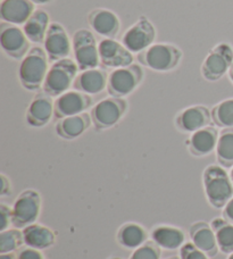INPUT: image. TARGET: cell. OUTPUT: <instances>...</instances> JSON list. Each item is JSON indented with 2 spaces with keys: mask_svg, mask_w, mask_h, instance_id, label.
Here are the masks:
<instances>
[{
  "mask_svg": "<svg viewBox=\"0 0 233 259\" xmlns=\"http://www.w3.org/2000/svg\"><path fill=\"white\" fill-rule=\"evenodd\" d=\"M233 64V47L229 42H220L209 50L200 67L206 81L216 82L226 75Z\"/></svg>",
  "mask_w": 233,
  "mask_h": 259,
  "instance_id": "9c48e42d",
  "label": "cell"
},
{
  "mask_svg": "<svg viewBox=\"0 0 233 259\" xmlns=\"http://www.w3.org/2000/svg\"><path fill=\"white\" fill-rule=\"evenodd\" d=\"M150 239L164 250H180L185 243V233L178 226L158 224L151 229Z\"/></svg>",
  "mask_w": 233,
  "mask_h": 259,
  "instance_id": "44dd1931",
  "label": "cell"
},
{
  "mask_svg": "<svg viewBox=\"0 0 233 259\" xmlns=\"http://www.w3.org/2000/svg\"><path fill=\"white\" fill-rule=\"evenodd\" d=\"M107 81H108V74L104 69L99 67L86 69L79 72L73 88L74 90L93 96L107 89Z\"/></svg>",
  "mask_w": 233,
  "mask_h": 259,
  "instance_id": "7402d4cb",
  "label": "cell"
},
{
  "mask_svg": "<svg viewBox=\"0 0 233 259\" xmlns=\"http://www.w3.org/2000/svg\"><path fill=\"white\" fill-rule=\"evenodd\" d=\"M149 233L143 225L136 222H128L120 226L116 233V241L128 250H136L148 241Z\"/></svg>",
  "mask_w": 233,
  "mask_h": 259,
  "instance_id": "cb8c5ba5",
  "label": "cell"
},
{
  "mask_svg": "<svg viewBox=\"0 0 233 259\" xmlns=\"http://www.w3.org/2000/svg\"><path fill=\"white\" fill-rule=\"evenodd\" d=\"M181 259H209L206 253L200 250L192 242H185L180 249Z\"/></svg>",
  "mask_w": 233,
  "mask_h": 259,
  "instance_id": "1f68e13d",
  "label": "cell"
},
{
  "mask_svg": "<svg viewBox=\"0 0 233 259\" xmlns=\"http://www.w3.org/2000/svg\"><path fill=\"white\" fill-rule=\"evenodd\" d=\"M183 53L178 46L167 42H155L137 55L141 66L158 73H169L179 67Z\"/></svg>",
  "mask_w": 233,
  "mask_h": 259,
  "instance_id": "3957f363",
  "label": "cell"
},
{
  "mask_svg": "<svg viewBox=\"0 0 233 259\" xmlns=\"http://www.w3.org/2000/svg\"><path fill=\"white\" fill-rule=\"evenodd\" d=\"M44 49L50 63L68 58L73 52L72 38L58 22H51L44 41Z\"/></svg>",
  "mask_w": 233,
  "mask_h": 259,
  "instance_id": "7c38bea8",
  "label": "cell"
},
{
  "mask_svg": "<svg viewBox=\"0 0 233 259\" xmlns=\"http://www.w3.org/2000/svg\"><path fill=\"white\" fill-rule=\"evenodd\" d=\"M11 225H13L12 207L6 203H0V232L8 230Z\"/></svg>",
  "mask_w": 233,
  "mask_h": 259,
  "instance_id": "d6a6232c",
  "label": "cell"
},
{
  "mask_svg": "<svg viewBox=\"0 0 233 259\" xmlns=\"http://www.w3.org/2000/svg\"><path fill=\"white\" fill-rule=\"evenodd\" d=\"M226 259H233V252L229 253V256H227V258H226Z\"/></svg>",
  "mask_w": 233,
  "mask_h": 259,
  "instance_id": "b9f144b4",
  "label": "cell"
},
{
  "mask_svg": "<svg viewBox=\"0 0 233 259\" xmlns=\"http://www.w3.org/2000/svg\"><path fill=\"white\" fill-rule=\"evenodd\" d=\"M24 243L20 229H8L0 232V253L15 252Z\"/></svg>",
  "mask_w": 233,
  "mask_h": 259,
  "instance_id": "f546056e",
  "label": "cell"
},
{
  "mask_svg": "<svg viewBox=\"0 0 233 259\" xmlns=\"http://www.w3.org/2000/svg\"><path fill=\"white\" fill-rule=\"evenodd\" d=\"M203 187L207 201L214 208H223L233 197L230 173L218 164L208 165L204 169Z\"/></svg>",
  "mask_w": 233,
  "mask_h": 259,
  "instance_id": "7a4b0ae2",
  "label": "cell"
},
{
  "mask_svg": "<svg viewBox=\"0 0 233 259\" xmlns=\"http://www.w3.org/2000/svg\"><path fill=\"white\" fill-rule=\"evenodd\" d=\"M88 24L102 39H115L121 30L120 17L106 8H96L88 14Z\"/></svg>",
  "mask_w": 233,
  "mask_h": 259,
  "instance_id": "2e32d148",
  "label": "cell"
},
{
  "mask_svg": "<svg viewBox=\"0 0 233 259\" xmlns=\"http://www.w3.org/2000/svg\"><path fill=\"white\" fill-rule=\"evenodd\" d=\"M43 209V199L40 193L27 189L22 191L12 206L13 226L16 229H25L26 226L36 223Z\"/></svg>",
  "mask_w": 233,
  "mask_h": 259,
  "instance_id": "8992f818",
  "label": "cell"
},
{
  "mask_svg": "<svg viewBox=\"0 0 233 259\" xmlns=\"http://www.w3.org/2000/svg\"><path fill=\"white\" fill-rule=\"evenodd\" d=\"M50 24L49 14L44 9H35L29 21L23 25V31H24L31 44L40 45L44 44Z\"/></svg>",
  "mask_w": 233,
  "mask_h": 259,
  "instance_id": "484cf974",
  "label": "cell"
},
{
  "mask_svg": "<svg viewBox=\"0 0 233 259\" xmlns=\"http://www.w3.org/2000/svg\"><path fill=\"white\" fill-rule=\"evenodd\" d=\"M212 119L216 126L233 127V98L220 101L212 108Z\"/></svg>",
  "mask_w": 233,
  "mask_h": 259,
  "instance_id": "f1b7e54d",
  "label": "cell"
},
{
  "mask_svg": "<svg viewBox=\"0 0 233 259\" xmlns=\"http://www.w3.org/2000/svg\"><path fill=\"white\" fill-rule=\"evenodd\" d=\"M144 77L143 68L140 64L115 68L108 74L107 92L111 97L125 98L132 95L141 84Z\"/></svg>",
  "mask_w": 233,
  "mask_h": 259,
  "instance_id": "5b68a950",
  "label": "cell"
},
{
  "mask_svg": "<svg viewBox=\"0 0 233 259\" xmlns=\"http://www.w3.org/2000/svg\"><path fill=\"white\" fill-rule=\"evenodd\" d=\"M156 36L157 31L152 22L146 16H140L139 20L124 32L121 42L132 54L139 55L155 44Z\"/></svg>",
  "mask_w": 233,
  "mask_h": 259,
  "instance_id": "30bf717a",
  "label": "cell"
},
{
  "mask_svg": "<svg viewBox=\"0 0 233 259\" xmlns=\"http://www.w3.org/2000/svg\"><path fill=\"white\" fill-rule=\"evenodd\" d=\"M55 117V100L53 97L40 92L27 106L25 121L32 127H44Z\"/></svg>",
  "mask_w": 233,
  "mask_h": 259,
  "instance_id": "e0dca14e",
  "label": "cell"
},
{
  "mask_svg": "<svg viewBox=\"0 0 233 259\" xmlns=\"http://www.w3.org/2000/svg\"><path fill=\"white\" fill-rule=\"evenodd\" d=\"M230 178H231V180H232V182H233V166L231 167V169H230Z\"/></svg>",
  "mask_w": 233,
  "mask_h": 259,
  "instance_id": "ab89813d",
  "label": "cell"
},
{
  "mask_svg": "<svg viewBox=\"0 0 233 259\" xmlns=\"http://www.w3.org/2000/svg\"><path fill=\"white\" fill-rule=\"evenodd\" d=\"M30 40L23 27L2 22L0 24V47L4 54L12 59H22L30 52Z\"/></svg>",
  "mask_w": 233,
  "mask_h": 259,
  "instance_id": "8fae6325",
  "label": "cell"
},
{
  "mask_svg": "<svg viewBox=\"0 0 233 259\" xmlns=\"http://www.w3.org/2000/svg\"><path fill=\"white\" fill-rule=\"evenodd\" d=\"M212 112L205 105L189 106L176 114L174 125L182 133H193L211 125Z\"/></svg>",
  "mask_w": 233,
  "mask_h": 259,
  "instance_id": "4fadbf2b",
  "label": "cell"
},
{
  "mask_svg": "<svg viewBox=\"0 0 233 259\" xmlns=\"http://www.w3.org/2000/svg\"><path fill=\"white\" fill-rule=\"evenodd\" d=\"M162 249L150 240L133 250L129 259H161Z\"/></svg>",
  "mask_w": 233,
  "mask_h": 259,
  "instance_id": "4dcf8cb0",
  "label": "cell"
},
{
  "mask_svg": "<svg viewBox=\"0 0 233 259\" xmlns=\"http://www.w3.org/2000/svg\"><path fill=\"white\" fill-rule=\"evenodd\" d=\"M92 105V96L77 90H68L55 98V117L62 119L64 117L73 116V115L86 113L88 109L93 107Z\"/></svg>",
  "mask_w": 233,
  "mask_h": 259,
  "instance_id": "5bb4252c",
  "label": "cell"
},
{
  "mask_svg": "<svg viewBox=\"0 0 233 259\" xmlns=\"http://www.w3.org/2000/svg\"><path fill=\"white\" fill-rule=\"evenodd\" d=\"M227 76H229V80L231 81V83L233 84V64H232V66L230 67L229 72H227Z\"/></svg>",
  "mask_w": 233,
  "mask_h": 259,
  "instance_id": "f35d334b",
  "label": "cell"
},
{
  "mask_svg": "<svg viewBox=\"0 0 233 259\" xmlns=\"http://www.w3.org/2000/svg\"><path fill=\"white\" fill-rule=\"evenodd\" d=\"M30 2H32L34 5H46L53 2V0H30Z\"/></svg>",
  "mask_w": 233,
  "mask_h": 259,
  "instance_id": "74e56055",
  "label": "cell"
},
{
  "mask_svg": "<svg viewBox=\"0 0 233 259\" xmlns=\"http://www.w3.org/2000/svg\"><path fill=\"white\" fill-rule=\"evenodd\" d=\"M35 12V5L30 0H3L0 18L9 24L23 26Z\"/></svg>",
  "mask_w": 233,
  "mask_h": 259,
  "instance_id": "d6986e66",
  "label": "cell"
},
{
  "mask_svg": "<svg viewBox=\"0 0 233 259\" xmlns=\"http://www.w3.org/2000/svg\"><path fill=\"white\" fill-rule=\"evenodd\" d=\"M128 109L129 104L124 98L110 96L102 99L91 108L92 125L97 131L114 127L124 117Z\"/></svg>",
  "mask_w": 233,
  "mask_h": 259,
  "instance_id": "52a82bcc",
  "label": "cell"
},
{
  "mask_svg": "<svg viewBox=\"0 0 233 259\" xmlns=\"http://www.w3.org/2000/svg\"><path fill=\"white\" fill-rule=\"evenodd\" d=\"M49 63L44 48L39 46L31 48L18 65L17 76L22 87L29 91L41 89L50 67Z\"/></svg>",
  "mask_w": 233,
  "mask_h": 259,
  "instance_id": "6da1fadb",
  "label": "cell"
},
{
  "mask_svg": "<svg viewBox=\"0 0 233 259\" xmlns=\"http://www.w3.org/2000/svg\"><path fill=\"white\" fill-rule=\"evenodd\" d=\"M91 115L86 112L59 119L55 130L59 138L65 140H74V139L80 138L91 126Z\"/></svg>",
  "mask_w": 233,
  "mask_h": 259,
  "instance_id": "603a6c76",
  "label": "cell"
},
{
  "mask_svg": "<svg viewBox=\"0 0 233 259\" xmlns=\"http://www.w3.org/2000/svg\"><path fill=\"white\" fill-rule=\"evenodd\" d=\"M218 134L220 133L217 128L212 125L198 130V131L191 133L190 137L186 139V148L190 154L195 157L211 155L216 149Z\"/></svg>",
  "mask_w": 233,
  "mask_h": 259,
  "instance_id": "ac0fdd59",
  "label": "cell"
},
{
  "mask_svg": "<svg viewBox=\"0 0 233 259\" xmlns=\"http://www.w3.org/2000/svg\"><path fill=\"white\" fill-rule=\"evenodd\" d=\"M100 64L108 68L125 67L133 64L134 56L125 46L115 39H101L98 42Z\"/></svg>",
  "mask_w": 233,
  "mask_h": 259,
  "instance_id": "9a60e30c",
  "label": "cell"
},
{
  "mask_svg": "<svg viewBox=\"0 0 233 259\" xmlns=\"http://www.w3.org/2000/svg\"><path fill=\"white\" fill-rule=\"evenodd\" d=\"M211 225L215 232L220 251L226 255L233 252V224L223 217H216L211 222Z\"/></svg>",
  "mask_w": 233,
  "mask_h": 259,
  "instance_id": "83f0119b",
  "label": "cell"
},
{
  "mask_svg": "<svg viewBox=\"0 0 233 259\" xmlns=\"http://www.w3.org/2000/svg\"><path fill=\"white\" fill-rule=\"evenodd\" d=\"M72 42L74 61L77 64L80 72L99 67V48L95 33L91 30H76L72 36Z\"/></svg>",
  "mask_w": 233,
  "mask_h": 259,
  "instance_id": "ba28073f",
  "label": "cell"
},
{
  "mask_svg": "<svg viewBox=\"0 0 233 259\" xmlns=\"http://www.w3.org/2000/svg\"><path fill=\"white\" fill-rule=\"evenodd\" d=\"M109 259H122V258H120V257H113V258H109Z\"/></svg>",
  "mask_w": 233,
  "mask_h": 259,
  "instance_id": "7bdbcfd3",
  "label": "cell"
},
{
  "mask_svg": "<svg viewBox=\"0 0 233 259\" xmlns=\"http://www.w3.org/2000/svg\"><path fill=\"white\" fill-rule=\"evenodd\" d=\"M189 235L191 242L206 253L208 257H215L220 251L215 232H214L212 225L208 224L207 222H196L190 226Z\"/></svg>",
  "mask_w": 233,
  "mask_h": 259,
  "instance_id": "ffe728a7",
  "label": "cell"
},
{
  "mask_svg": "<svg viewBox=\"0 0 233 259\" xmlns=\"http://www.w3.org/2000/svg\"><path fill=\"white\" fill-rule=\"evenodd\" d=\"M16 255L17 259H47L43 253V250H38V249L30 247L20 248Z\"/></svg>",
  "mask_w": 233,
  "mask_h": 259,
  "instance_id": "836d02e7",
  "label": "cell"
},
{
  "mask_svg": "<svg viewBox=\"0 0 233 259\" xmlns=\"http://www.w3.org/2000/svg\"><path fill=\"white\" fill-rule=\"evenodd\" d=\"M79 72L80 69L74 59L65 58L51 63L43 85L44 92L57 98L71 89Z\"/></svg>",
  "mask_w": 233,
  "mask_h": 259,
  "instance_id": "277c9868",
  "label": "cell"
},
{
  "mask_svg": "<svg viewBox=\"0 0 233 259\" xmlns=\"http://www.w3.org/2000/svg\"><path fill=\"white\" fill-rule=\"evenodd\" d=\"M164 259H181V258L176 257V256H172V257H167V258H164Z\"/></svg>",
  "mask_w": 233,
  "mask_h": 259,
  "instance_id": "60d3db41",
  "label": "cell"
},
{
  "mask_svg": "<svg viewBox=\"0 0 233 259\" xmlns=\"http://www.w3.org/2000/svg\"><path fill=\"white\" fill-rule=\"evenodd\" d=\"M222 215H223V219L233 224V197L226 202V205L223 207Z\"/></svg>",
  "mask_w": 233,
  "mask_h": 259,
  "instance_id": "d590c367",
  "label": "cell"
},
{
  "mask_svg": "<svg viewBox=\"0 0 233 259\" xmlns=\"http://www.w3.org/2000/svg\"><path fill=\"white\" fill-rule=\"evenodd\" d=\"M218 165L224 168L233 166V127L222 128L218 134V140L215 149Z\"/></svg>",
  "mask_w": 233,
  "mask_h": 259,
  "instance_id": "4316f807",
  "label": "cell"
},
{
  "mask_svg": "<svg viewBox=\"0 0 233 259\" xmlns=\"http://www.w3.org/2000/svg\"><path fill=\"white\" fill-rule=\"evenodd\" d=\"M0 259H17V255L15 252L0 253Z\"/></svg>",
  "mask_w": 233,
  "mask_h": 259,
  "instance_id": "8d00e7d4",
  "label": "cell"
},
{
  "mask_svg": "<svg viewBox=\"0 0 233 259\" xmlns=\"http://www.w3.org/2000/svg\"><path fill=\"white\" fill-rule=\"evenodd\" d=\"M12 194V183L4 173L0 174V196L7 197Z\"/></svg>",
  "mask_w": 233,
  "mask_h": 259,
  "instance_id": "e575fe53",
  "label": "cell"
},
{
  "mask_svg": "<svg viewBox=\"0 0 233 259\" xmlns=\"http://www.w3.org/2000/svg\"><path fill=\"white\" fill-rule=\"evenodd\" d=\"M23 240L26 247L46 250L56 243V234L48 226L34 223L23 229Z\"/></svg>",
  "mask_w": 233,
  "mask_h": 259,
  "instance_id": "d4e9b609",
  "label": "cell"
}]
</instances>
